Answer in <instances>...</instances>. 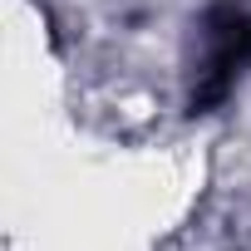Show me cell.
<instances>
[{
    "instance_id": "1",
    "label": "cell",
    "mask_w": 251,
    "mask_h": 251,
    "mask_svg": "<svg viewBox=\"0 0 251 251\" xmlns=\"http://www.w3.org/2000/svg\"><path fill=\"white\" fill-rule=\"evenodd\" d=\"M251 69V0H217L202 15V59L192 84V108L207 113L222 103Z\"/></svg>"
}]
</instances>
